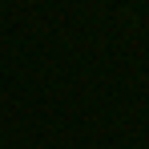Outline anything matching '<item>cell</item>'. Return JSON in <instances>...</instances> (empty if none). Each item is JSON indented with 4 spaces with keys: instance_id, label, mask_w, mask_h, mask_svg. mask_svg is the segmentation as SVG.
Here are the masks:
<instances>
[]
</instances>
